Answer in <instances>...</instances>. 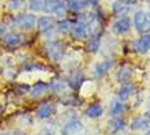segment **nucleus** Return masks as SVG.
<instances>
[{"label": "nucleus", "mask_w": 150, "mask_h": 135, "mask_svg": "<svg viewBox=\"0 0 150 135\" xmlns=\"http://www.w3.org/2000/svg\"><path fill=\"white\" fill-rule=\"evenodd\" d=\"M134 25L138 33L147 34L150 32V12L138 11L134 16Z\"/></svg>", "instance_id": "nucleus-1"}, {"label": "nucleus", "mask_w": 150, "mask_h": 135, "mask_svg": "<svg viewBox=\"0 0 150 135\" xmlns=\"http://www.w3.org/2000/svg\"><path fill=\"white\" fill-rule=\"evenodd\" d=\"M45 48V52L49 59H52L53 61H59V60L63 59L64 56V48L63 45L60 44L59 41H49L44 45Z\"/></svg>", "instance_id": "nucleus-2"}, {"label": "nucleus", "mask_w": 150, "mask_h": 135, "mask_svg": "<svg viewBox=\"0 0 150 135\" xmlns=\"http://www.w3.org/2000/svg\"><path fill=\"white\" fill-rule=\"evenodd\" d=\"M42 11L45 14H53L55 16H64L66 6L60 0H44Z\"/></svg>", "instance_id": "nucleus-3"}, {"label": "nucleus", "mask_w": 150, "mask_h": 135, "mask_svg": "<svg viewBox=\"0 0 150 135\" xmlns=\"http://www.w3.org/2000/svg\"><path fill=\"white\" fill-rule=\"evenodd\" d=\"M37 23V18L33 14H19L15 18V25L21 30H30Z\"/></svg>", "instance_id": "nucleus-4"}, {"label": "nucleus", "mask_w": 150, "mask_h": 135, "mask_svg": "<svg viewBox=\"0 0 150 135\" xmlns=\"http://www.w3.org/2000/svg\"><path fill=\"white\" fill-rule=\"evenodd\" d=\"M1 38H3V44L6 45L7 49H15V48L21 47L22 42H23L22 36L16 34V33H7V34L3 36Z\"/></svg>", "instance_id": "nucleus-5"}, {"label": "nucleus", "mask_w": 150, "mask_h": 135, "mask_svg": "<svg viewBox=\"0 0 150 135\" xmlns=\"http://www.w3.org/2000/svg\"><path fill=\"white\" fill-rule=\"evenodd\" d=\"M55 112H56V104L48 101V102H44L38 107V109H37V117L38 119H48Z\"/></svg>", "instance_id": "nucleus-6"}, {"label": "nucleus", "mask_w": 150, "mask_h": 135, "mask_svg": "<svg viewBox=\"0 0 150 135\" xmlns=\"http://www.w3.org/2000/svg\"><path fill=\"white\" fill-rule=\"evenodd\" d=\"M82 128H83V124L81 120L72 119L63 126V128H62V135H75V134H78Z\"/></svg>", "instance_id": "nucleus-7"}, {"label": "nucleus", "mask_w": 150, "mask_h": 135, "mask_svg": "<svg viewBox=\"0 0 150 135\" xmlns=\"http://www.w3.org/2000/svg\"><path fill=\"white\" fill-rule=\"evenodd\" d=\"M55 23L56 20L53 16H41L38 20H37V28H38V30L41 33H48L49 30H52V29L55 28Z\"/></svg>", "instance_id": "nucleus-8"}, {"label": "nucleus", "mask_w": 150, "mask_h": 135, "mask_svg": "<svg viewBox=\"0 0 150 135\" xmlns=\"http://www.w3.org/2000/svg\"><path fill=\"white\" fill-rule=\"evenodd\" d=\"M131 29V20L127 16H122L113 23V32L116 34H124Z\"/></svg>", "instance_id": "nucleus-9"}, {"label": "nucleus", "mask_w": 150, "mask_h": 135, "mask_svg": "<svg viewBox=\"0 0 150 135\" xmlns=\"http://www.w3.org/2000/svg\"><path fill=\"white\" fill-rule=\"evenodd\" d=\"M71 33L74 38H85L89 33V29H87V25L85 22H78V23L72 25L71 28Z\"/></svg>", "instance_id": "nucleus-10"}, {"label": "nucleus", "mask_w": 150, "mask_h": 135, "mask_svg": "<svg viewBox=\"0 0 150 135\" xmlns=\"http://www.w3.org/2000/svg\"><path fill=\"white\" fill-rule=\"evenodd\" d=\"M112 66H113V60L112 59L103 60L101 63H98L97 66H96V70H94L96 76H104L109 70H111Z\"/></svg>", "instance_id": "nucleus-11"}, {"label": "nucleus", "mask_w": 150, "mask_h": 135, "mask_svg": "<svg viewBox=\"0 0 150 135\" xmlns=\"http://www.w3.org/2000/svg\"><path fill=\"white\" fill-rule=\"evenodd\" d=\"M137 51L141 55H145L150 51V34H143V37L137 41Z\"/></svg>", "instance_id": "nucleus-12"}, {"label": "nucleus", "mask_w": 150, "mask_h": 135, "mask_svg": "<svg viewBox=\"0 0 150 135\" xmlns=\"http://www.w3.org/2000/svg\"><path fill=\"white\" fill-rule=\"evenodd\" d=\"M101 115H103V107H101L98 102L91 104L90 107L86 109V116L87 117L96 119V117H100Z\"/></svg>", "instance_id": "nucleus-13"}, {"label": "nucleus", "mask_w": 150, "mask_h": 135, "mask_svg": "<svg viewBox=\"0 0 150 135\" xmlns=\"http://www.w3.org/2000/svg\"><path fill=\"white\" fill-rule=\"evenodd\" d=\"M47 90H48L47 83H44V82H37V83H34V86L32 88L30 94H32V97H34V98H38V97H41L42 94H45Z\"/></svg>", "instance_id": "nucleus-14"}, {"label": "nucleus", "mask_w": 150, "mask_h": 135, "mask_svg": "<svg viewBox=\"0 0 150 135\" xmlns=\"http://www.w3.org/2000/svg\"><path fill=\"white\" fill-rule=\"evenodd\" d=\"M131 94H132V86L128 83L123 85L122 89L119 90V98L122 100V101H126V100H128L131 97Z\"/></svg>", "instance_id": "nucleus-15"}, {"label": "nucleus", "mask_w": 150, "mask_h": 135, "mask_svg": "<svg viewBox=\"0 0 150 135\" xmlns=\"http://www.w3.org/2000/svg\"><path fill=\"white\" fill-rule=\"evenodd\" d=\"M56 30L60 33H67V32H71V28H72V23L70 20H59V22H56Z\"/></svg>", "instance_id": "nucleus-16"}, {"label": "nucleus", "mask_w": 150, "mask_h": 135, "mask_svg": "<svg viewBox=\"0 0 150 135\" xmlns=\"http://www.w3.org/2000/svg\"><path fill=\"white\" fill-rule=\"evenodd\" d=\"M124 111V104L120 102V101H113L111 104V115L115 116V117H117L122 112Z\"/></svg>", "instance_id": "nucleus-17"}, {"label": "nucleus", "mask_w": 150, "mask_h": 135, "mask_svg": "<svg viewBox=\"0 0 150 135\" xmlns=\"http://www.w3.org/2000/svg\"><path fill=\"white\" fill-rule=\"evenodd\" d=\"M86 6V0H68V8L72 11H81Z\"/></svg>", "instance_id": "nucleus-18"}, {"label": "nucleus", "mask_w": 150, "mask_h": 135, "mask_svg": "<svg viewBox=\"0 0 150 135\" xmlns=\"http://www.w3.org/2000/svg\"><path fill=\"white\" fill-rule=\"evenodd\" d=\"M127 11H128V4L123 3V1H116V3L113 4L115 14H122V15H124Z\"/></svg>", "instance_id": "nucleus-19"}, {"label": "nucleus", "mask_w": 150, "mask_h": 135, "mask_svg": "<svg viewBox=\"0 0 150 135\" xmlns=\"http://www.w3.org/2000/svg\"><path fill=\"white\" fill-rule=\"evenodd\" d=\"M44 7V0H29V8L34 12L42 11Z\"/></svg>", "instance_id": "nucleus-20"}, {"label": "nucleus", "mask_w": 150, "mask_h": 135, "mask_svg": "<svg viewBox=\"0 0 150 135\" xmlns=\"http://www.w3.org/2000/svg\"><path fill=\"white\" fill-rule=\"evenodd\" d=\"M131 128L132 130H143V128H147V122L143 117H139V119H135L131 124Z\"/></svg>", "instance_id": "nucleus-21"}, {"label": "nucleus", "mask_w": 150, "mask_h": 135, "mask_svg": "<svg viewBox=\"0 0 150 135\" xmlns=\"http://www.w3.org/2000/svg\"><path fill=\"white\" fill-rule=\"evenodd\" d=\"M23 4H25L23 0H8L7 7L11 11H16V10H21V8L23 7Z\"/></svg>", "instance_id": "nucleus-22"}, {"label": "nucleus", "mask_w": 150, "mask_h": 135, "mask_svg": "<svg viewBox=\"0 0 150 135\" xmlns=\"http://www.w3.org/2000/svg\"><path fill=\"white\" fill-rule=\"evenodd\" d=\"M100 48V38L98 37H93L87 42V51L89 52H97V49Z\"/></svg>", "instance_id": "nucleus-23"}, {"label": "nucleus", "mask_w": 150, "mask_h": 135, "mask_svg": "<svg viewBox=\"0 0 150 135\" xmlns=\"http://www.w3.org/2000/svg\"><path fill=\"white\" fill-rule=\"evenodd\" d=\"M123 126H124V122H123L122 119H119V117H116V119H113L112 122H109V130H112V131L122 130Z\"/></svg>", "instance_id": "nucleus-24"}, {"label": "nucleus", "mask_w": 150, "mask_h": 135, "mask_svg": "<svg viewBox=\"0 0 150 135\" xmlns=\"http://www.w3.org/2000/svg\"><path fill=\"white\" fill-rule=\"evenodd\" d=\"M130 75H131V70H128V68H123V70L119 71L117 79L120 81V82H126V81H128Z\"/></svg>", "instance_id": "nucleus-25"}, {"label": "nucleus", "mask_w": 150, "mask_h": 135, "mask_svg": "<svg viewBox=\"0 0 150 135\" xmlns=\"http://www.w3.org/2000/svg\"><path fill=\"white\" fill-rule=\"evenodd\" d=\"M64 88H66V83H64L63 81H53L51 83V89H53V90H56V91L63 90Z\"/></svg>", "instance_id": "nucleus-26"}, {"label": "nucleus", "mask_w": 150, "mask_h": 135, "mask_svg": "<svg viewBox=\"0 0 150 135\" xmlns=\"http://www.w3.org/2000/svg\"><path fill=\"white\" fill-rule=\"evenodd\" d=\"M7 34V28H6V25L0 23V37H3Z\"/></svg>", "instance_id": "nucleus-27"}, {"label": "nucleus", "mask_w": 150, "mask_h": 135, "mask_svg": "<svg viewBox=\"0 0 150 135\" xmlns=\"http://www.w3.org/2000/svg\"><path fill=\"white\" fill-rule=\"evenodd\" d=\"M100 0H86V3L91 4V6H96V4H98Z\"/></svg>", "instance_id": "nucleus-28"}, {"label": "nucleus", "mask_w": 150, "mask_h": 135, "mask_svg": "<svg viewBox=\"0 0 150 135\" xmlns=\"http://www.w3.org/2000/svg\"><path fill=\"white\" fill-rule=\"evenodd\" d=\"M145 120H146L147 123H149V122H150V112H147L146 115H145Z\"/></svg>", "instance_id": "nucleus-29"}, {"label": "nucleus", "mask_w": 150, "mask_h": 135, "mask_svg": "<svg viewBox=\"0 0 150 135\" xmlns=\"http://www.w3.org/2000/svg\"><path fill=\"white\" fill-rule=\"evenodd\" d=\"M0 135H14V134H12V132H1Z\"/></svg>", "instance_id": "nucleus-30"}, {"label": "nucleus", "mask_w": 150, "mask_h": 135, "mask_svg": "<svg viewBox=\"0 0 150 135\" xmlns=\"http://www.w3.org/2000/svg\"><path fill=\"white\" fill-rule=\"evenodd\" d=\"M1 109H3V108H1V104H0V113H1Z\"/></svg>", "instance_id": "nucleus-31"}]
</instances>
